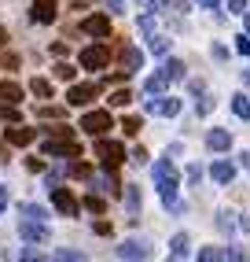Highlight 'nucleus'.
<instances>
[{
  "label": "nucleus",
  "instance_id": "obj_20",
  "mask_svg": "<svg viewBox=\"0 0 250 262\" xmlns=\"http://www.w3.org/2000/svg\"><path fill=\"white\" fill-rule=\"evenodd\" d=\"M121 196H125V203H129V214H133V218L144 211V196H140V188H136V185H125Z\"/></svg>",
  "mask_w": 250,
  "mask_h": 262
},
{
  "label": "nucleus",
  "instance_id": "obj_35",
  "mask_svg": "<svg viewBox=\"0 0 250 262\" xmlns=\"http://www.w3.org/2000/svg\"><path fill=\"white\" fill-rule=\"evenodd\" d=\"M140 126H144V122H140L136 115H129V118H121V129L129 133V137H136V133H140Z\"/></svg>",
  "mask_w": 250,
  "mask_h": 262
},
{
  "label": "nucleus",
  "instance_id": "obj_48",
  "mask_svg": "<svg viewBox=\"0 0 250 262\" xmlns=\"http://www.w3.org/2000/svg\"><path fill=\"white\" fill-rule=\"evenodd\" d=\"M239 229H243V233H250V218H246V214H239Z\"/></svg>",
  "mask_w": 250,
  "mask_h": 262
},
{
  "label": "nucleus",
  "instance_id": "obj_36",
  "mask_svg": "<svg viewBox=\"0 0 250 262\" xmlns=\"http://www.w3.org/2000/svg\"><path fill=\"white\" fill-rule=\"evenodd\" d=\"M203 173H206V170H203L199 163H191V166H188V185H199V181H203Z\"/></svg>",
  "mask_w": 250,
  "mask_h": 262
},
{
  "label": "nucleus",
  "instance_id": "obj_15",
  "mask_svg": "<svg viewBox=\"0 0 250 262\" xmlns=\"http://www.w3.org/2000/svg\"><path fill=\"white\" fill-rule=\"evenodd\" d=\"M206 148L210 151H228L232 148V133L228 129H210L206 133Z\"/></svg>",
  "mask_w": 250,
  "mask_h": 262
},
{
  "label": "nucleus",
  "instance_id": "obj_8",
  "mask_svg": "<svg viewBox=\"0 0 250 262\" xmlns=\"http://www.w3.org/2000/svg\"><path fill=\"white\" fill-rule=\"evenodd\" d=\"M52 192V203H56V211L59 214H66V218H78V211H81V203L74 200V192H70V188H48Z\"/></svg>",
  "mask_w": 250,
  "mask_h": 262
},
{
  "label": "nucleus",
  "instance_id": "obj_47",
  "mask_svg": "<svg viewBox=\"0 0 250 262\" xmlns=\"http://www.w3.org/2000/svg\"><path fill=\"white\" fill-rule=\"evenodd\" d=\"M4 211H8V188L0 185V214H4Z\"/></svg>",
  "mask_w": 250,
  "mask_h": 262
},
{
  "label": "nucleus",
  "instance_id": "obj_14",
  "mask_svg": "<svg viewBox=\"0 0 250 262\" xmlns=\"http://www.w3.org/2000/svg\"><path fill=\"white\" fill-rule=\"evenodd\" d=\"M151 173H155V185H173L177 181V166L169 163V155H166V159H158L151 166Z\"/></svg>",
  "mask_w": 250,
  "mask_h": 262
},
{
  "label": "nucleus",
  "instance_id": "obj_50",
  "mask_svg": "<svg viewBox=\"0 0 250 262\" xmlns=\"http://www.w3.org/2000/svg\"><path fill=\"white\" fill-rule=\"evenodd\" d=\"M243 30L250 33V15H246V11H243Z\"/></svg>",
  "mask_w": 250,
  "mask_h": 262
},
{
  "label": "nucleus",
  "instance_id": "obj_16",
  "mask_svg": "<svg viewBox=\"0 0 250 262\" xmlns=\"http://www.w3.org/2000/svg\"><path fill=\"white\" fill-rule=\"evenodd\" d=\"M4 137H8V144H15V148H26V144H30L37 133H33V129H26V126H11V129H4Z\"/></svg>",
  "mask_w": 250,
  "mask_h": 262
},
{
  "label": "nucleus",
  "instance_id": "obj_10",
  "mask_svg": "<svg viewBox=\"0 0 250 262\" xmlns=\"http://www.w3.org/2000/svg\"><path fill=\"white\" fill-rule=\"evenodd\" d=\"M118 59H121V71L125 74H136V71H144V52H140V48H133V45H125L121 52H118Z\"/></svg>",
  "mask_w": 250,
  "mask_h": 262
},
{
  "label": "nucleus",
  "instance_id": "obj_25",
  "mask_svg": "<svg viewBox=\"0 0 250 262\" xmlns=\"http://www.w3.org/2000/svg\"><path fill=\"white\" fill-rule=\"evenodd\" d=\"M19 214H22V218H33V222H48V211H44L41 203H22Z\"/></svg>",
  "mask_w": 250,
  "mask_h": 262
},
{
  "label": "nucleus",
  "instance_id": "obj_1",
  "mask_svg": "<svg viewBox=\"0 0 250 262\" xmlns=\"http://www.w3.org/2000/svg\"><path fill=\"white\" fill-rule=\"evenodd\" d=\"M96 155H99L103 170H118L125 163V148L118 141H107V137H96Z\"/></svg>",
  "mask_w": 250,
  "mask_h": 262
},
{
  "label": "nucleus",
  "instance_id": "obj_7",
  "mask_svg": "<svg viewBox=\"0 0 250 262\" xmlns=\"http://www.w3.org/2000/svg\"><path fill=\"white\" fill-rule=\"evenodd\" d=\"M96 93H99V85H96V81L70 85V89H66V103H70V107H88V103L96 100Z\"/></svg>",
  "mask_w": 250,
  "mask_h": 262
},
{
  "label": "nucleus",
  "instance_id": "obj_9",
  "mask_svg": "<svg viewBox=\"0 0 250 262\" xmlns=\"http://www.w3.org/2000/svg\"><path fill=\"white\" fill-rule=\"evenodd\" d=\"M118 255H121L125 262H144V258L151 255V244H147V240H136V236H133V240H125L121 248H118Z\"/></svg>",
  "mask_w": 250,
  "mask_h": 262
},
{
  "label": "nucleus",
  "instance_id": "obj_17",
  "mask_svg": "<svg viewBox=\"0 0 250 262\" xmlns=\"http://www.w3.org/2000/svg\"><path fill=\"white\" fill-rule=\"evenodd\" d=\"M169 255H173V258H188V255H191V236H188V233H177V236L169 240Z\"/></svg>",
  "mask_w": 250,
  "mask_h": 262
},
{
  "label": "nucleus",
  "instance_id": "obj_19",
  "mask_svg": "<svg viewBox=\"0 0 250 262\" xmlns=\"http://www.w3.org/2000/svg\"><path fill=\"white\" fill-rule=\"evenodd\" d=\"M162 74H166L169 81H184V78H188V67H184L181 59H169V56H166V63H162Z\"/></svg>",
  "mask_w": 250,
  "mask_h": 262
},
{
  "label": "nucleus",
  "instance_id": "obj_21",
  "mask_svg": "<svg viewBox=\"0 0 250 262\" xmlns=\"http://www.w3.org/2000/svg\"><path fill=\"white\" fill-rule=\"evenodd\" d=\"M166 85H169V78L158 71V74H151V78L144 81V93H147V96H162V93H166Z\"/></svg>",
  "mask_w": 250,
  "mask_h": 262
},
{
  "label": "nucleus",
  "instance_id": "obj_34",
  "mask_svg": "<svg viewBox=\"0 0 250 262\" xmlns=\"http://www.w3.org/2000/svg\"><path fill=\"white\" fill-rule=\"evenodd\" d=\"M224 262H246V251L236 248V244H228V248H224Z\"/></svg>",
  "mask_w": 250,
  "mask_h": 262
},
{
  "label": "nucleus",
  "instance_id": "obj_39",
  "mask_svg": "<svg viewBox=\"0 0 250 262\" xmlns=\"http://www.w3.org/2000/svg\"><path fill=\"white\" fill-rule=\"evenodd\" d=\"M224 8H228L232 15H243V11H246V0H224Z\"/></svg>",
  "mask_w": 250,
  "mask_h": 262
},
{
  "label": "nucleus",
  "instance_id": "obj_27",
  "mask_svg": "<svg viewBox=\"0 0 250 262\" xmlns=\"http://www.w3.org/2000/svg\"><path fill=\"white\" fill-rule=\"evenodd\" d=\"M30 93L41 96V100H48V96H52V81H48V78H33V81H30Z\"/></svg>",
  "mask_w": 250,
  "mask_h": 262
},
{
  "label": "nucleus",
  "instance_id": "obj_33",
  "mask_svg": "<svg viewBox=\"0 0 250 262\" xmlns=\"http://www.w3.org/2000/svg\"><path fill=\"white\" fill-rule=\"evenodd\" d=\"M44 133H48V137H63V141H70V137H74V129H70L66 122H56V126L44 129Z\"/></svg>",
  "mask_w": 250,
  "mask_h": 262
},
{
  "label": "nucleus",
  "instance_id": "obj_30",
  "mask_svg": "<svg viewBox=\"0 0 250 262\" xmlns=\"http://www.w3.org/2000/svg\"><path fill=\"white\" fill-rule=\"evenodd\" d=\"M129 103H133V93L129 89H114L111 93V107H129Z\"/></svg>",
  "mask_w": 250,
  "mask_h": 262
},
{
  "label": "nucleus",
  "instance_id": "obj_42",
  "mask_svg": "<svg viewBox=\"0 0 250 262\" xmlns=\"http://www.w3.org/2000/svg\"><path fill=\"white\" fill-rule=\"evenodd\" d=\"M129 159H133L136 166H144V163H147V151H144V148H133V155H129Z\"/></svg>",
  "mask_w": 250,
  "mask_h": 262
},
{
  "label": "nucleus",
  "instance_id": "obj_45",
  "mask_svg": "<svg viewBox=\"0 0 250 262\" xmlns=\"http://www.w3.org/2000/svg\"><path fill=\"white\" fill-rule=\"evenodd\" d=\"M199 8H206V11H217V8H221V0H199Z\"/></svg>",
  "mask_w": 250,
  "mask_h": 262
},
{
  "label": "nucleus",
  "instance_id": "obj_11",
  "mask_svg": "<svg viewBox=\"0 0 250 262\" xmlns=\"http://www.w3.org/2000/svg\"><path fill=\"white\" fill-rule=\"evenodd\" d=\"M56 8H59L56 0H33V11H30V15H33V23H41V26H52V23H56V15H59Z\"/></svg>",
  "mask_w": 250,
  "mask_h": 262
},
{
  "label": "nucleus",
  "instance_id": "obj_31",
  "mask_svg": "<svg viewBox=\"0 0 250 262\" xmlns=\"http://www.w3.org/2000/svg\"><path fill=\"white\" fill-rule=\"evenodd\" d=\"M213 107H217V100H213V96H206V93H203V96H199V103H195V115H199V118H203V115H210Z\"/></svg>",
  "mask_w": 250,
  "mask_h": 262
},
{
  "label": "nucleus",
  "instance_id": "obj_51",
  "mask_svg": "<svg viewBox=\"0 0 250 262\" xmlns=\"http://www.w3.org/2000/svg\"><path fill=\"white\" fill-rule=\"evenodd\" d=\"M166 262H181V258H173V255H169V258H166Z\"/></svg>",
  "mask_w": 250,
  "mask_h": 262
},
{
  "label": "nucleus",
  "instance_id": "obj_40",
  "mask_svg": "<svg viewBox=\"0 0 250 262\" xmlns=\"http://www.w3.org/2000/svg\"><path fill=\"white\" fill-rule=\"evenodd\" d=\"M140 30L151 37V33H155V15H140Z\"/></svg>",
  "mask_w": 250,
  "mask_h": 262
},
{
  "label": "nucleus",
  "instance_id": "obj_29",
  "mask_svg": "<svg viewBox=\"0 0 250 262\" xmlns=\"http://www.w3.org/2000/svg\"><path fill=\"white\" fill-rule=\"evenodd\" d=\"M56 78L59 81H74L78 78V67L74 63H56Z\"/></svg>",
  "mask_w": 250,
  "mask_h": 262
},
{
  "label": "nucleus",
  "instance_id": "obj_43",
  "mask_svg": "<svg viewBox=\"0 0 250 262\" xmlns=\"http://www.w3.org/2000/svg\"><path fill=\"white\" fill-rule=\"evenodd\" d=\"M37 115H41V118H63V107H41Z\"/></svg>",
  "mask_w": 250,
  "mask_h": 262
},
{
  "label": "nucleus",
  "instance_id": "obj_37",
  "mask_svg": "<svg viewBox=\"0 0 250 262\" xmlns=\"http://www.w3.org/2000/svg\"><path fill=\"white\" fill-rule=\"evenodd\" d=\"M236 52L239 56H250V33H239L236 37Z\"/></svg>",
  "mask_w": 250,
  "mask_h": 262
},
{
  "label": "nucleus",
  "instance_id": "obj_22",
  "mask_svg": "<svg viewBox=\"0 0 250 262\" xmlns=\"http://www.w3.org/2000/svg\"><path fill=\"white\" fill-rule=\"evenodd\" d=\"M232 111H236V118L250 122V96L246 93H236V96H232Z\"/></svg>",
  "mask_w": 250,
  "mask_h": 262
},
{
  "label": "nucleus",
  "instance_id": "obj_18",
  "mask_svg": "<svg viewBox=\"0 0 250 262\" xmlns=\"http://www.w3.org/2000/svg\"><path fill=\"white\" fill-rule=\"evenodd\" d=\"M22 85L19 81H0V100H4V103H22Z\"/></svg>",
  "mask_w": 250,
  "mask_h": 262
},
{
  "label": "nucleus",
  "instance_id": "obj_46",
  "mask_svg": "<svg viewBox=\"0 0 250 262\" xmlns=\"http://www.w3.org/2000/svg\"><path fill=\"white\" fill-rule=\"evenodd\" d=\"M173 8L181 11V15H188V11H191V4H188V0H173Z\"/></svg>",
  "mask_w": 250,
  "mask_h": 262
},
{
  "label": "nucleus",
  "instance_id": "obj_28",
  "mask_svg": "<svg viewBox=\"0 0 250 262\" xmlns=\"http://www.w3.org/2000/svg\"><path fill=\"white\" fill-rule=\"evenodd\" d=\"M236 218H239V214H232V211H221V214H217V229L232 236V233H236Z\"/></svg>",
  "mask_w": 250,
  "mask_h": 262
},
{
  "label": "nucleus",
  "instance_id": "obj_13",
  "mask_svg": "<svg viewBox=\"0 0 250 262\" xmlns=\"http://www.w3.org/2000/svg\"><path fill=\"white\" fill-rule=\"evenodd\" d=\"M210 178L217 185H232V178H236V163H232V159H217L210 166Z\"/></svg>",
  "mask_w": 250,
  "mask_h": 262
},
{
  "label": "nucleus",
  "instance_id": "obj_24",
  "mask_svg": "<svg viewBox=\"0 0 250 262\" xmlns=\"http://www.w3.org/2000/svg\"><path fill=\"white\" fill-rule=\"evenodd\" d=\"M147 48L155 52V56H169V37H166V33H151V37H147Z\"/></svg>",
  "mask_w": 250,
  "mask_h": 262
},
{
  "label": "nucleus",
  "instance_id": "obj_3",
  "mask_svg": "<svg viewBox=\"0 0 250 262\" xmlns=\"http://www.w3.org/2000/svg\"><path fill=\"white\" fill-rule=\"evenodd\" d=\"M81 129L92 133V137H103L107 129H114V118H111V111H85L81 115Z\"/></svg>",
  "mask_w": 250,
  "mask_h": 262
},
{
  "label": "nucleus",
  "instance_id": "obj_49",
  "mask_svg": "<svg viewBox=\"0 0 250 262\" xmlns=\"http://www.w3.org/2000/svg\"><path fill=\"white\" fill-rule=\"evenodd\" d=\"M239 163H243V166L250 170V151H243V155H239Z\"/></svg>",
  "mask_w": 250,
  "mask_h": 262
},
{
  "label": "nucleus",
  "instance_id": "obj_12",
  "mask_svg": "<svg viewBox=\"0 0 250 262\" xmlns=\"http://www.w3.org/2000/svg\"><path fill=\"white\" fill-rule=\"evenodd\" d=\"M81 30L88 37H111V19H107V15H88L81 23Z\"/></svg>",
  "mask_w": 250,
  "mask_h": 262
},
{
  "label": "nucleus",
  "instance_id": "obj_4",
  "mask_svg": "<svg viewBox=\"0 0 250 262\" xmlns=\"http://www.w3.org/2000/svg\"><path fill=\"white\" fill-rule=\"evenodd\" d=\"M144 107H147V115H162V118H177V115H181V107H184V103L181 100H177V96H151L147 103H144Z\"/></svg>",
  "mask_w": 250,
  "mask_h": 262
},
{
  "label": "nucleus",
  "instance_id": "obj_23",
  "mask_svg": "<svg viewBox=\"0 0 250 262\" xmlns=\"http://www.w3.org/2000/svg\"><path fill=\"white\" fill-rule=\"evenodd\" d=\"M52 262H88V255L78 251V248H59L56 255H52Z\"/></svg>",
  "mask_w": 250,
  "mask_h": 262
},
{
  "label": "nucleus",
  "instance_id": "obj_26",
  "mask_svg": "<svg viewBox=\"0 0 250 262\" xmlns=\"http://www.w3.org/2000/svg\"><path fill=\"white\" fill-rule=\"evenodd\" d=\"M195 262H224V248H199Z\"/></svg>",
  "mask_w": 250,
  "mask_h": 262
},
{
  "label": "nucleus",
  "instance_id": "obj_2",
  "mask_svg": "<svg viewBox=\"0 0 250 262\" xmlns=\"http://www.w3.org/2000/svg\"><path fill=\"white\" fill-rule=\"evenodd\" d=\"M78 63H81V71H103V67L111 63V48L107 45H88V48H81Z\"/></svg>",
  "mask_w": 250,
  "mask_h": 262
},
{
  "label": "nucleus",
  "instance_id": "obj_38",
  "mask_svg": "<svg viewBox=\"0 0 250 262\" xmlns=\"http://www.w3.org/2000/svg\"><path fill=\"white\" fill-rule=\"evenodd\" d=\"M70 178H81L85 181V178H92V170H88L85 163H74V166H70Z\"/></svg>",
  "mask_w": 250,
  "mask_h": 262
},
{
  "label": "nucleus",
  "instance_id": "obj_32",
  "mask_svg": "<svg viewBox=\"0 0 250 262\" xmlns=\"http://www.w3.org/2000/svg\"><path fill=\"white\" fill-rule=\"evenodd\" d=\"M85 207H88V211H92V214H103V211H107L103 196H96V192H92V196H85Z\"/></svg>",
  "mask_w": 250,
  "mask_h": 262
},
{
  "label": "nucleus",
  "instance_id": "obj_41",
  "mask_svg": "<svg viewBox=\"0 0 250 262\" xmlns=\"http://www.w3.org/2000/svg\"><path fill=\"white\" fill-rule=\"evenodd\" d=\"M19 262H44V258L37 255V248H26V251L19 255Z\"/></svg>",
  "mask_w": 250,
  "mask_h": 262
},
{
  "label": "nucleus",
  "instance_id": "obj_44",
  "mask_svg": "<svg viewBox=\"0 0 250 262\" xmlns=\"http://www.w3.org/2000/svg\"><path fill=\"white\" fill-rule=\"evenodd\" d=\"M125 8V0H107V11H111V15H118Z\"/></svg>",
  "mask_w": 250,
  "mask_h": 262
},
{
  "label": "nucleus",
  "instance_id": "obj_6",
  "mask_svg": "<svg viewBox=\"0 0 250 262\" xmlns=\"http://www.w3.org/2000/svg\"><path fill=\"white\" fill-rule=\"evenodd\" d=\"M19 236H22L26 244H48V240H52V229H48L44 222L22 218V222H19Z\"/></svg>",
  "mask_w": 250,
  "mask_h": 262
},
{
  "label": "nucleus",
  "instance_id": "obj_5",
  "mask_svg": "<svg viewBox=\"0 0 250 262\" xmlns=\"http://www.w3.org/2000/svg\"><path fill=\"white\" fill-rule=\"evenodd\" d=\"M44 155H52V159H66V155L78 159L81 148H78L74 137H70V141H63V137H48V141H44Z\"/></svg>",
  "mask_w": 250,
  "mask_h": 262
}]
</instances>
